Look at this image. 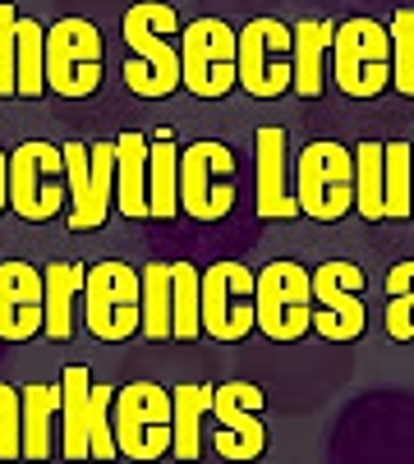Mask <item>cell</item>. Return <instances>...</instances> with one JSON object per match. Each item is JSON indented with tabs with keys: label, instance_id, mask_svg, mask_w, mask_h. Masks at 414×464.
<instances>
[{
	"label": "cell",
	"instance_id": "28",
	"mask_svg": "<svg viewBox=\"0 0 414 464\" xmlns=\"http://www.w3.org/2000/svg\"><path fill=\"white\" fill-rule=\"evenodd\" d=\"M143 336L148 341H171V262H148L143 272Z\"/></svg>",
	"mask_w": 414,
	"mask_h": 464
},
{
	"label": "cell",
	"instance_id": "17",
	"mask_svg": "<svg viewBox=\"0 0 414 464\" xmlns=\"http://www.w3.org/2000/svg\"><path fill=\"white\" fill-rule=\"evenodd\" d=\"M258 410H262V386H253V382L212 386V410L207 414L217 419L212 446L222 459H258L267 450V428H262Z\"/></svg>",
	"mask_w": 414,
	"mask_h": 464
},
{
	"label": "cell",
	"instance_id": "8",
	"mask_svg": "<svg viewBox=\"0 0 414 464\" xmlns=\"http://www.w3.org/2000/svg\"><path fill=\"white\" fill-rule=\"evenodd\" d=\"M180 212L189 221H226L235 212V152L202 139L180 152Z\"/></svg>",
	"mask_w": 414,
	"mask_h": 464
},
{
	"label": "cell",
	"instance_id": "10",
	"mask_svg": "<svg viewBox=\"0 0 414 464\" xmlns=\"http://www.w3.org/2000/svg\"><path fill=\"white\" fill-rule=\"evenodd\" d=\"M180 83L202 102L235 92V28L217 14H202L180 33Z\"/></svg>",
	"mask_w": 414,
	"mask_h": 464
},
{
	"label": "cell",
	"instance_id": "34",
	"mask_svg": "<svg viewBox=\"0 0 414 464\" xmlns=\"http://www.w3.org/2000/svg\"><path fill=\"white\" fill-rule=\"evenodd\" d=\"M409 175H414V139H409Z\"/></svg>",
	"mask_w": 414,
	"mask_h": 464
},
{
	"label": "cell",
	"instance_id": "32",
	"mask_svg": "<svg viewBox=\"0 0 414 464\" xmlns=\"http://www.w3.org/2000/svg\"><path fill=\"white\" fill-rule=\"evenodd\" d=\"M0 459H24V401L10 382H0Z\"/></svg>",
	"mask_w": 414,
	"mask_h": 464
},
{
	"label": "cell",
	"instance_id": "30",
	"mask_svg": "<svg viewBox=\"0 0 414 464\" xmlns=\"http://www.w3.org/2000/svg\"><path fill=\"white\" fill-rule=\"evenodd\" d=\"M387 336L414 341V257L387 272Z\"/></svg>",
	"mask_w": 414,
	"mask_h": 464
},
{
	"label": "cell",
	"instance_id": "33",
	"mask_svg": "<svg viewBox=\"0 0 414 464\" xmlns=\"http://www.w3.org/2000/svg\"><path fill=\"white\" fill-rule=\"evenodd\" d=\"M10 208V157L0 152V212Z\"/></svg>",
	"mask_w": 414,
	"mask_h": 464
},
{
	"label": "cell",
	"instance_id": "27",
	"mask_svg": "<svg viewBox=\"0 0 414 464\" xmlns=\"http://www.w3.org/2000/svg\"><path fill=\"white\" fill-rule=\"evenodd\" d=\"M202 317H198V267L189 257L171 262V341H198Z\"/></svg>",
	"mask_w": 414,
	"mask_h": 464
},
{
	"label": "cell",
	"instance_id": "1",
	"mask_svg": "<svg viewBox=\"0 0 414 464\" xmlns=\"http://www.w3.org/2000/svg\"><path fill=\"white\" fill-rule=\"evenodd\" d=\"M120 37L129 46V60H124V88L133 97H148V102H162L180 88V14L162 0H138V5L124 10L120 19Z\"/></svg>",
	"mask_w": 414,
	"mask_h": 464
},
{
	"label": "cell",
	"instance_id": "9",
	"mask_svg": "<svg viewBox=\"0 0 414 464\" xmlns=\"http://www.w3.org/2000/svg\"><path fill=\"white\" fill-rule=\"evenodd\" d=\"M291 46L295 33L281 19H249L235 33V88H244L258 102L291 92Z\"/></svg>",
	"mask_w": 414,
	"mask_h": 464
},
{
	"label": "cell",
	"instance_id": "2",
	"mask_svg": "<svg viewBox=\"0 0 414 464\" xmlns=\"http://www.w3.org/2000/svg\"><path fill=\"white\" fill-rule=\"evenodd\" d=\"M115 391L97 386L84 363L60 368V455L64 459H115V428H111Z\"/></svg>",
	"mask_w": 414,
	"mask_h": 464
},
{
	"label": "cell",
	"instance_id": "12",
	"mask_svg": "<svg viewBox=\"0 0 414 464\" xmlns=\"http://www.w3.org/2000/svg\"><path fill=\"white\" fill-rule=\"evenodd\" d=\"M115 446L124 459H162L171 455V391L157 382H129L111 405Z\"/></svg>",
	"mask_w": 414,
	"mask_h": 464
},
{
	"label": "cell",
	"instance_id": "14",
	"mask_svg": "<svg viewBox=\"0 0 414 464\" xmlns=\"http://www.w3.org/2000/svg\"><path fill=\"white\" fill-rule=\"evenodd\" d=\"M64 157L60 148L33 139V143H19L10 152V208L15 217L42 226V221H55L64 212Z\"/></svg>",
	"mask_w": 414,
	"mask_h": 464
},
{
	"label": "cell",
	"instance_id": "20",
	"mask_svg": "<svg viewBox=\"0 0 414 464\" xmlns=\"http://www.w3.org/2000/svg\"><path fill=\"white\" fill-rule=\"evenodd\" d=\"M84 262H51L42 267V336L46 341H69L79 322V299H84Z\"/></svg>",
	"mask_w": 414,
	"mask_h": 464
},
{
	"label": "cell",
	"instance_id": "21",
	"mask_svg": "<svg viewBox=\"0 0 414 464\" xmlns=\"http://www.w3.org/2000/svg\"><path fill=\"white\" fill-rule=\"evenodd\" d=\"M295 46H291V88L304 97V102H318L322 88H327V55H331V37H336V24L331 19H300L295 28Z\"/></svg>",
	"mask_w": 414,
	"mask_h": 464
},
{
	"label": "cell",
	"instance_id": "31",
	"mask_svg": "<svg viewBox=\"0 0 414 464\" xmlns=\"http://www.w3.org/2000/svg\"><path fill=\"white\" fill-rule=\"evenodd\" d=\"M387 33H391V88L400 97H414V5L396 10Z\"/></svg>",
	"mask_w": 414,
	"mask_h": 464
},
{
	"label": "cell",
	"instance_id": "23",
	"mask_svg": "<svg viewBox=\"0 0 414 464\" xmlns=\"http://www.w3.org/2000/svg\"><path fill=\"white\" fill-rule=\"evenodd\" d=\"M212 410V386L189 382L171 391V455L175 459H198L202 455V419Z\"/></svg>",
	"mask_w": 414,
	"mask_h": 464
},
{
	"label": "cell",
	"instance_id": "29",
	"mask_svg": "<svg viewBox=\"0 0 414 464\" xmlns=\"http://www.w3.org/2000/svg\"><path fill=\"white\" fill-rule=\"evenodd\" d=\"M355 152V212L364 221H387L382 208V143H360Z\"/></svg>",
	"mask_w": 414,
	"mask_h": 464
},
{
	"label": "cell",
	"instance_id": "18",
	"mask_svg": "<svg viewBox=\"0 0 414 464\" xmlns=\"http://www.w3.org/2000/svg\"><path fill=\"white\" fill-rule=\"evenodd\" d=\"M291 139L281 124H262L253 134V170H258V188H253V212L258 221H295L300 217V198L291 188Z\"/></svg>",
	"mask_w": 414,
	"mask_h": 464
},
{
	"label": "cell",
	"instance_id": "16",
	"mask_svg": "<svg viewBox=\"0 0 414 464\" xmlns=\"http://www.w3.org/2000/svg\"><path fill=\"white\" fill-rule=\"evenodd\" d=\"M42 42H46V28L37 19H24L10 0H0V97L33 102L46 92Z\"/></svg>",
	"mask_w": 414,
	"mask_h": 464
},
{
	"label": "cell",
	"instance_id": "19",
	"mask_svg": "<svg viewBox=\"0 0 414 464\" xmlns=\"http://www.w3.org/2000/svg\"><path fill=\"white\" fill-rule=\"evenodd\" d=\"M42 331V272L33 262H0V341H33Z\"/></svg>",
	"mask_w": 414,
	"mask_h": 464
},
{
	"label": "cell",
	"instance_id": "4",
	"mask_svg": "<svg viewBox=\"0 0 414 464\" xmlns=\"http://www.w3.org/2000/svg\"><path fill=\"white\" fill-rule=\"evenodd\" d=\"M331 74H336V88L355 102H373L378 92H387L391 88V33L369 14L336 24Z\"/></svg>",
	"mask_w": 414,
	"mask_h": 464
},
{
	"label": "cell",
	"instance_id": "22",
	"mask_svg": "<svg viewBox=\"0 0 414 464\" xmlns=\"http://www.w3.org/2000/svg\"><path fill=\"white\" fill-rule=\"evenodd\" d=\"M115 212L129 221H148V139H115Z\"/></svg>",
	"mask_w": 414,
	"mask_h": 464
},
{
	"label": "cell",
	"instance_id": "11",
	"mask_svg": "<svg viewBox=\"0 0 414 464\" xmlns=\"http://www.w3.org/2000/svg\"><path fill=\"white\" fill-rule=\"evenodd\" d=\"M64 188H69V230L88 235L111 217L115 203V139L111 143H60Z\"/></svg>",
	"mask_w": 414,
	"mask_h": 464
},
{
	"label": "cell",
	"instance_id": "15",
	"mask_svg": "<svg viewBox=\"0 0 414 464\" xmlns=\"http://www.w3.org/2000/svg\"><path fill=\"white\" fill-rule=\"evenodd\" d=\"M309 285H313V331L318 336H327L336 345L355 341L369 322V308L360 299L364 272L345 257H327L322 267L309 272Z\"/></svg>",
	"mask_w": 414,
	"mask_h": 464
},
{
	"label": "cell",
	"instance_id": "24",
	"mask_svg": "<svg viewBox=\"0 0 414 464\" xmlns=\"http://www.w3.org/2000/svg\"><path fill=\"white\" fill-rule=\"evenodd\" d=\"M24 401V459H46L55 446V419H60V382H33L19 391Z\"/></svg>",
	"mask_w": 414,
	"mask_h": 464
},
{
	"label": "cell",
	"instance_id": "13",
	"mask_svg": "<svg viewBox=\"0 0 414 464\" xmlns=\"http://www.w3.org/2000/svg\"><path fill=\"white\" fill-rule=\"evenodd\" d=\"M198 317H202V336H212V341H244L258 326L253 272L244 262L222 257L207 272H198Z\"/></svg>",
	"mask_w": 414,
	"mask_h": 464
},
{
	"label": "cell",
	"instance_id": "3",
	"mask_svg": "<svg viewBox=\"0 0 414 464\" xmlns=\"http://www.w3.org/2000/svg\"><path fill=\"white\" fill-rule=\"evenodd\" d=\"M295 198L300 217L336 226L355 212V152L340 143H309L295 157Z\"/></svg>",
	"mask_w": 414,
	"mask_h": 464
},
{
	"label": "cell",
	"instance_id": "26",
	"mask_svg": "<svg viewBox=\"0 0 414 464\" xmlns=\"http://www.w3.org/2000/svg\"><path fill=\"white\" fill-rule=\"evenodd\" d=\"M382 208H387V221H405V217H414L409 139L382 143Z\"/></svg>",
	"mask_w": 414,
	"mask_h": 464
},
{
	"label": "cell",
	"instance_id": "6",
	"mask_svg": "<svg viewBox=\"0 0 414 464\" xmlns=\"http://www.w3.org/2000/svg\"><path fill=\"white\" fill-rule=\"evenodd\" d=\"M42 70H46V92L64 102L93 97L102 88V33L79 14L55 19L42 42Z\"/></svg>",
	"mask_w": 414,
	"mask_h": 464
},
{
	"label": "cell",
	"instance_id": "5",
	"mask_svg": "<svg viewBox=\"0 0 414 464\" xmlns=\"http://www.w3.org/2000/svg\"><path fill=\"white\" fill-rule=\"evenodd\" d=\"M253 313L267 341H300L313 331V285L309 267L295 257H276L253 276Z\"/></svg>",
	"mask_w": 414,
	"mask_h": 464
},
{
	"label": "cell",
	"instance_id": "25",
	"mask_svg": "<svg viewBox=\"0 0 414 464\" xmlns=\"http://www.w3.org/2000/svg\"><path fill=\"white\" fill-rule=\"evenodd\" d=\"M180 217V148L162 134L148 143V221Z\"/></svg>",
	"mask_w": 414,
	"mask_h": 464
},
{
	"label": "cell",
	"instance_id": "7",
	"mask_svg": "<svg viewBox=\"0 0 414 464\" xmlns=\"http://www.w3.org/2000/svg\"><path fill=\"white\" fill-rule=\"evenodd\" d=\"M84 322L97 341H129L143 326V281L129 262H97L84 276Z\"/></svg>",
	"mask_w": 414,
	"mask_h": 464
}]
</instances>
